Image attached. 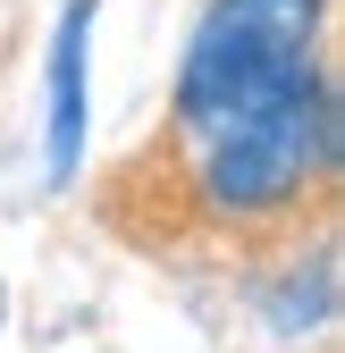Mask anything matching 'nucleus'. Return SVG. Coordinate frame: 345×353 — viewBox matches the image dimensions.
Returning a JSON list of instances; mask_svg holds the SVG:
<instances>
[{"instance_id":"7ed1b4c3","label":"nucleus","mask_w":345,"mask_h":353,"mask_svg":"<svg viewBox=\"0 0 345 353\" xmlns=\"http://www.w3.org/2000/svg\"><path fill=\"white\" fill-rule=\"evenodd\" d=\"M84 34H93V0H68L51 42V185H68L84 160Z\"/></svg>"},{"instance_id":"f03ea898","label":"nucleus","mask_w":345,"mask_h":353,"mask_svg":"<svg viewBox=\"0 0 345 353\" xmlns=\"http://www.w3.org/2000/svg\"><path fill=\"white\" fill-rule=\"evenodd\" d=\"M210 126H219V143H210L202 176H210V194L236 202V210L286 202L304 185V168L328 152V101H320L312 76H295V84H278V93L244 101V110L210 118Z\"/></svg>"},{"instance_id":"f257e3e1","label":"nucleus","mask_w":345,"mask_h":353,"mask_svg":"<svg viewBox=\"0 0 345 353\" xmlns=\"http://www.w3.org/2000/svg\"><path fill=\"white\" fill-rule=\"evenodd\" d=\"M312 26H320V0H219L186 51L177 110L210 126L295 76H312Z\"/></svg>"}]
</instances>
